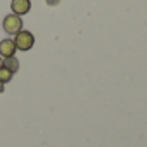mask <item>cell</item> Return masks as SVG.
<instances>
[{
    "mask_svg": "<svg viewBox=\"0 0 147 147\" xmlns=\"http://www.w3.org/2000/svg\"><path fill=\"white\" fill-rule=\"evenodd\" d=\"M12 75H14V73H11L5 66H2V67H0V82H2V83H7V82H11L12 80Z\"/></svg>",
    "mask_w": 147,
    "mask_h": 147,
    "instance_id": "cell-6",
    "label": "cell"
},
{
    "mask_svg": "<svg viewBox=\"0 0 147 147\" xmlns=\"http://www.w3.org/2000/svg\"><path fill=\"white\" fill-rule=\"evenodd\" d=\"M2 92H4V83L0 82V94H2Z\"/></svg>",
    "mask_w": 147,
    "mask_h": 147,
    "instance_id": "cell-8",
    "label": "cell"
},
{
    "mask_svg": "<svg viewBox=\"0 0 147 147\" xmlns=\"http://www.w3.org/2000/svg\"><path fill=\"white\" fill-rule=\"evenodd\" d=\"M11 9H12V12L16 16H23V14H28L30 12L31 2H30V0H12Z\"/></svg>",
    "mask_w": 147,
    "mask_h": 147,
    "instance_id": "cell-3",
    "label": "cell"
},
{
    "mask_svg": "<svg viewBox=\"0 0 147 147\" xmlns=\"http://www.w3.org/2000/svg\"><path fill=\"white\" fill-rule=\"evenodd\" d=\"M4 30L9 33V35H16L23 30V21L19 16L16 14H9L5 19H4Z\"/></svg>",
    "mask_w": 147,
    "mask_h": 147,
    "instance_id": "cell-2",
    "label": "cell"
},
{
    "mask_svg": "<svg viewBox=\"0 0 147 147\" xmlns=\"http://www.w3.org/2000/svg\"><path fill=\"white\" fill-rule=\"evenodd\" d=\"M16 45H14V40H2L0 42V55L2 57H14V52H16Z\"/></svg>",
    "mask_w": 147,
    "mask_h": 147,
    "instance_id": "cell-4",
    "label": "cell"
},
{
    "mask_svg": "<svg viewBox=\"0 0 147 147\" xmlns=\"http://www.w3.org/2000/svg\"><path fill=\"white\" fill-rule=\"evenodd\" d=\"M33 43H35V36H33L31 31H23L21 30L19 33H16V38H14L16 49H19V50H30L33 47Z\"/></svg>",
    "mask_w": 147,
    "mask_h": 147,
    "instance_id": "cell-1",
    "label": "cell"
},
{
    "mask_svg": "<svg viewBox=\"0 0 147 147\" xmlns=\"http://www.w3.org/2000/svg\"><path fill=\"white\" fill-rule=\"evenodd\" d=\"M4 66H5L11 73H16V71L19 69V62H18L16 57H7V59L4 61Z\"/></svg>",
    "mask_w": 147,
    "mask_h": 147,
    "instance_id": "cell-5",
    "label": "cell"
},
{
    "mask_svg": "<svg viewBox=\"0 0 147 147\" xmlns=\"http://www.w3.org/2000/svg\"><path fill=\"white\" fill-rule=\"evenodd\" d=\"M45 2H47L49 5H57V4H59V0H45Z\"/></svg>",
    "mask_w": 147,
    "mask_h": 147,
    "instance_id": "cell-7",
    "label": "cell"
},
{
    "mask_svg": "<svg viewBox=\"0 0 147 147\" xmlns=\"http://www.w3.org/2000/svg\"><path fill=\"white\" fill-rule=\"evenodd\" d=\"M2 66H4V61H2V59H0V67H2Z\"/></svg>",
    "mask_w": 147,
    "mask_h": 147,
    "instance_id": "cell-9",
    "label": "cell"
}]
</instances>
